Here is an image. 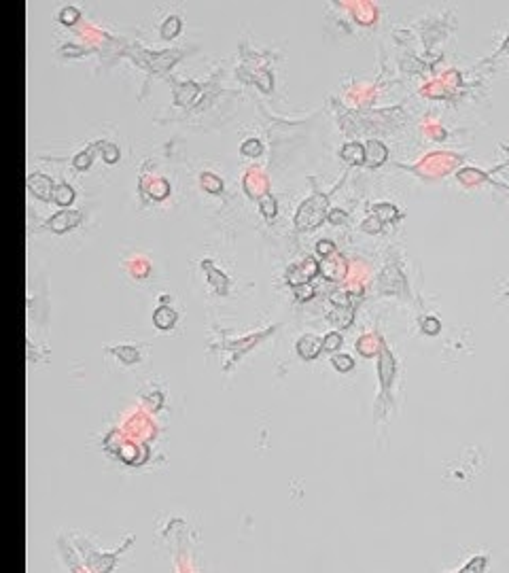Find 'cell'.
<instances>
[{"label": "cell", "mask_w": 509, "mask_h": 573, "mask_svg": "<svg viewBox=\"0 0 509 573\" xmlns=\"http://www.w3.org/2000/svg\"><path fill=\"white\" fill-rule=\"evenodd\" d=\"M322 212H325V197H320V195L310 197L308 202L302 204L299 212H297V225L299 227H314V225L320 223Z\"/></svg>", "instance_id": "obj_1"}, {"label": "cell", "mask_w": 509, "mask_h": 573, "mask_svg": "<svg viewBox=\"0 0 509 573\" xmlns=\"http://www.w3.org/2000/svg\"><path fill=\"white\" fill-rule=\"evenodd\" d=\"M79 223H81V212H77V210H62V212L55 214V217H51V221L47 225H49L51 232L64 234V232L73 229Z\"/></svg>", "instance_id": "obj_2"}, {"label": "cell", "mask_w": 509, "mask_h": 573, "mask_svg": "<svg viewBox=\"0 0 509 573\" xmlns=\"http://www.w3.org/2000/svg\"><path fill=\"white\" fill-rule=\"evenodd\" d=\"M365 149H367V151H365V160H367V166H369V168H378V166H382V164L386 162L388 151H386V147L382 145V142L369 140Z\"/></svg>", "instance_id": "obj_3"}, {"label": "cell", "mask_w": 509, "mask_h": 573, "mask_svg": "<svg viewBox=\"0 0 509 573\" xmlns=\"http://www.w3.org/2000/svg\"><path fill=\"white\" fill-rule=\"evenodd\" d=\"M320 270H322V274L327 276L329 280H339L344 276V272H346V263H344L342 257L333 253L331 257H327V261H322Z\"/></svg>", "instance_id": "obj_4"}, {"label": "cell", "mask_w": 509, "mask_h": 573, "mask_svg": "<svg viewBox=\"0 0 509 573\" xmlns=\"http://www.w3.org/2000/svg\"><path fill=\"white\" fill-rule=\"evenodd\" d=\"M322 350V340L316 336H304L297 342V352H299L304 359H314V357Z\"/></svg>", "instance_id": "obj_5"}, {"label": "cell", "mask_w": 509, "mask_h": 573, "mask_svg": "<svg viewBox=\"0 0 509 573\" xmlns=\"http://www.w3.org/2000/svg\"><path fill=\"white\" fill-rule=\"evenodd\" d=\"M28 185H30V191L36 195V197H40V200H51V195H53V191H51V179H47V177H42V174H34V177H30L28 179Z\"/></svg>", "instance_id": "obj_6"}, {"label": "cell", "mask_w": 509, "mask_h": 573, "mask_svg": "<svg viewBox=\"0 0 509 573\" xmlns=\"http://www.w3.org/2000/svg\"><path fill=\"white\" fill-rule=\"evenodd\" d=\"M202 268L206 270V274H208V280H210V286H215V291L219 293V295H225L227 293V278H225V274H221V272L212 266L210 261H204L202 263Z\"/></svg>", "instance_id": "obj_7"}, {"label": "cell", "mask_w": 509, "mask_h": 573, "mask_svg": "<svg viewBox=\"0 0 509 573\" xmlns=\"http://www.w3.org/2000/svg\"><path fill=\"white\" fill-rule=\"evenodd\" d=\"M153 323L157 325L159 329H170V327H174V323H176V314H174V310H170L168 306H161V308L155 310Z\"/></svg>", "instance_id": "obj_8"}, {"label": "cell", "mask_w": 509, "mask_h": 573, "mask_svg": "<svg viewBox=\"0 0 509 573\" xmlns=\"http://www.w3.org/2000/svg\"><path fill=\"white\" fill-rule=\"evenodd\" d=\"M342 157L348 164H363L365 162V149L359 145V142H348L342 149Z\"/></svg>", "instance_id": "obj_9"}, {"label": "cell", "mask_w": 509, "mask_h": 573, "mask_svg": "<svg viewBox=\"0 0 509 573\" xmlns=\"http://www.w3.org/2000/svg\"><path fill=\"white\" fill-rule=\"evenodd\" d=\"M73 200H75V189L70 187V185L62 183V185H58V187L53 189V202L55 204L70 206V204H73Z\"/></svg>", "instance_id": "obj_10"}, {"label": "cell", "mask_w": 509, "mask_h": 573, "mask_svg": "<svg viewBox=\"0 0 509 573\" xmlns=\"http://www.w3.org/2000/svg\"><path fill=\"white\" fill-rule=\"evenodd\" d=\"M316 272H318V266H316L314 259H306L299 268H291V274H299V282H297V284H304V280H310L316 274Z\"/></svg>", "instance_id": "obj_11"}, {"label": "cell", "mask_w": 509, "mask_h": 573, "mask_svg": "<svg viewBox=\"0 0 509 573\" xmlns=\"http://www.w3.org/2000/svg\"><path fill=\"white\" fill-rule=\"evenodd\" d=\"M390 378H392V357H390L388 350H384V352H382V359H380V380H382V386H388Z\"/></svg>", "instance_id": "obj_12"}, {"label": "cell", "mask_w": 509, "mask_h": 573, "mask_svg": "<svg viewBox=\"0 0 509 573\" xmlns=\"http://www.w3.org/2000/svg\"><path fill=\"white\" fill-rule=\"evenodd\" d=\"M200 181L204 185V189L210 191V193H221L223 191V181L215 174H210V172H204V174L200 177Z\"/></svg>", "instance_id": "obj_13"}, {"label": "cell", "mask_w": 509, "mask_h": 573, "mask_svg": "<svg viewBox=\"0 0 509 573\" xmlns=\"http://www.w3.org/2000/svg\"><path fill=\"white\" fill-rule=\"evenodd\" d=\"M374 212H376L378 221H392L395 217H397V208L390 206V204H378L374 208Z\"/></svg>", "instance_id": "obj_14"}, {"label": "cell", "mask_w": 509, "mask_h": 573, "mask_svg": "<svg viewBox=\"0 0 509 573\" xmlns=\"http://www.w3.org/2000/svg\"><path fill=\"white\" fill-rule=\"evenodd\" d=\"M178 30H180V19L178 17H170L161 26V36L164 38H174L178 34Z\"/></svg>", "instance_id": "obj_15"}, {"label": "cell", "mask_w": 509, "mask_h": 573, "mask_svg": "<svg viewBox=\"0 0 509 573\" xmlns=\"http://www.w3.org/2000/svg\"><path fill=\"white\" fill-rule=\"evenodd\" d=\"M112 352H115L121 361L125 363H136L138 361V350L132 348V346H119V348H112Z\"/></svg>", "instance_id": "obj_16"}, {"label": "cell", "mask_w": 509, "mask_h": 573, "mask_svg": "<svg viewBox=\"0 0 509 573\" xmlns=\"http://www.w3.org/2000/svg\"><path fill=\"white\" fill-rule=\"evenodd\" d=\"M331 361L339 371H350L352 367H355V361H352L350 355H333Z\"/></svg>", "instance_id": "obj_17"}, {"label": "cell", "mask_w": 509, "mask_h": 573, "mask_svg": "<svg viewBox=\"0 0 509 573\" xmlns=\"http://www.w3.org/2000/svg\"><path fill=\"white\" fill-rule=\"evenodd\" d=\"M259 208H261V212H263V217L265 219H274V214H276V202H274V197H263L261 202H259Z\"/></svg>", "instance_id": "obj_18"}, {"label": "cell", "mask_w": 509, "mask_h": 573, "mask_svg": "<svg viewBox=\"0 0 509 573\" xmlns=\"http://www.w3.org/2000/svg\"><path fill=\"white\" fill-rule=\"evenodd\" d=\"M339 346H342V336H339V334H329L327 338L322 340V350H327V352H333Z\"/></svg>", "instance_id": "obj_19"}, {"label": "cell", "mask_w": 509, "mask_h": 573, "mask_svg": "<svg viewBox=\"0 0 509 573\" xmlns=\"http://www.w3.org/2000/svg\"><path fill=\"white\" fill-rule=\"evenodd\" d=\"M77 19H79V11H77L75 7L62 9V13H60V21H62V24H66V26H73V24H75Z\"/></svg>", "instance_id": "obj_20"}, {"label": "cell", "mask_w": 509, "mask_h": 573, "mask_svg": "<svg viewBox=\"0 0 509 573\" xmlns=\"http://www.w3.org/2000/svg\"><path fill=\"white\" fill-rule=\"evenodd\" d=\"M439 321H437L435 317H427V319H422V332L424 334H429V336H435L437 332H439Z\"/></svg>", "instance_id": "obj_21"}, {"label": "cell", "mask_w": 509, "mask_h": 573, "mask_svg": "<svg viewBox=\"0 0 509 573\" xmlns=\"http://www.w3.org/2000/svg\"><path fill=\"white\" fill-rule=\"evenodd\" d=\"M102 157L108 164H115L119 160V149L115 145H102Z\"/></svg>", "instance_id": "obj_22"}, {"label": "cell", "mask_w": 509, "mask_h": 573, "mask_svg": "<svg viewBox=\"0 0 509 573\" xmlns=\"http://www.w3.org/2000/svg\"><path fill=\"white\" fill-rule=\"evenodd\" d=\"M89 164H91V151H87V153H79L77 157H75V168L77 170H85V168H89Z\"/></svg>", "instance_id": "obj_23"}, {"label": "cell", "mask_w": 509, "mask_h": 573, "mask_svg": "<svg viewBox=\"0 0 509 573\" xmlns=\"http://www.w3.org/2000/svg\"><path fill=\"white\" fill-rule=\"evenodd\" d=\"M316 253L320 257H331L335 253V245H333V242H329V240H322V242H318V245H316Z\"/></svg>", "instance_id": "obj_24"}, {"label": "cell", "mask_w": 509, "mask_h": 573, "mask_svg": "<svg viewBox=\"0 0 509 573\" xmlns=\"http://www.w3.org/2000/svg\"><path fill=\"white\" fill-rule=\"evenodd\" d=\"M242 153L244 155H259L261 153V142L259 140H246L242 145Z\"/></svg>", "instance_id": "obj_25"}, {"label": "cell", "mask_w": 509, "mask_h": 573, "mask_svg": "<svg viewBox=\"0 0 509 573\" xmlns=\"http://www.w3.org/2000/svg\"><path fill=\"white\" fill-rule=\"evenodd\" d=\"M293 289H295L297 299H310L314 295V289L310 284H297V286H293Z\"/></svg>", "instance_id": "obj_26"}, {"label": "cell", "mask_w": 509, "mask_h": 573, "mask_svg": "<svg viewBox=\"0 0 509 573\" xmlns=\"http://www.w3.org/2000/svg\"><path fill=\"white\" fill-rule=\"evenodd\" d=\"M329 219H331V223H344V221H346V214H344L342 210H333V212L329 214Z\"/></svg>", "instance_id": "obj_27"}, {"label": "cell", "mask_w": 509, "mask_h": 573, "mask_svg": "<svg viewBox=\"0 0 509 573\" xmlns=\"http://www.w3.org/2000/svg\"><path fill=\"white\" fill-rule=\"evenodd\" d=\"M363 229H365V232H374V234H376V232H380V221H372V219H369V221L363 225Z\"/></svg>", "instance_id": "obj_28"}]
</instances>
